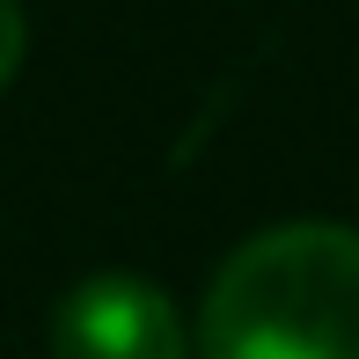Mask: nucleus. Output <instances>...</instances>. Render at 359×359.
Here are the masks:
<instances>
[{
	"label": "nucleus",
	"mask_w": 359,
	"mask_h": 359,
	"mask_svg": "<svg viewBox=\"0 0 359 359\" xmlns=\"http://www.w3.org/2000/svg\"><path fill=\"white\" fill-rule=\"evenodd\" d=\"M205 359H359V227L286 220L213 271L198 308Z\"/></svg>",
	"instance_id": "f257e3e1"
},
{
	"label": "nucleus",
	"mask_w": 359,
	"mask_h": 359,
	"mask_svg": "<svg viewBox=\"0 0 359 359\" xmlns=\"http://www.w3.org/2000/svg\"><path fill=\"white\" fill-rule=\"evenodd\" d=\"M184 316L154 279L103 271L52 308V359H184Z\"/></svg>",
	"instance_id": "f03ea898"
},
{
	"label": "nucleus",
	"mask_w": 359,
	"mask_h": 359,
	"mask_svg": "<svg viewBox=\"0 0 359 359\" xmlns=\"http://www.w3.org/2000/svg\"><path fill=\"white\" fill-rule=\"evenodd\" d=\"M22 44H29V22H22V0H0V95H8V81L22 74Z\"/></svg>",
	"instance_id": "7ed1b4c3"
}]
</instances>
